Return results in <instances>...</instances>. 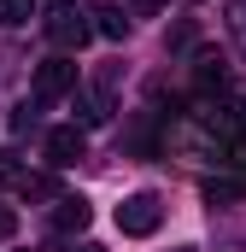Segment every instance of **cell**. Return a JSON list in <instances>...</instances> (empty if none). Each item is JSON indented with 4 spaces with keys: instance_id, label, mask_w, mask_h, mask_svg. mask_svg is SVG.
Listing matches in <instances>:
<instances>
[{
    "instance_id": "7a4b0ae2",
    "label": "cell",
    "mask_w": 246,
    "mask_h": 252,
    "mask_svg": "<svg viewBox=\"0 0 246 252\" xmlns=\"http://www.w3.org/2000/svg\"><path fill=\"white\" fill-rule=\"evenodd\" d=\"M158 223H164V199H158V193H129V199H123L118 205V229L123 235H135V241H141V235H158Z\"/></svg>"
},
{
    "instance_id": "3957f363",
    "label": "cell",
    "mask_w": 246,
    "mask_h": 252,
    "mask_svg": "<svg viewBox=\"0 0 246 252\" xmlns=\"http://www.w3.org/2000/svg\"><path fill=\"white\" fill-rule=\"evenodd\" d=\"M64 94H76V64L64 59H47V64H35V100H64Z\"/></svg>"
},
{
    "instance_id": "6da1fadb",
    "label": "cell",
    "mask_w": 246,
    "mask_h": 252,
    "mask_svg": "<svg viewBox=\"0 0 246 252\" xmlns=\"http://www.w3.org/2000/svg\"><path fill=\"white\" fill-rule=\"evenodd\" d=\"M88 35H94V24H88V6H82V0H76V6H53V12H47V41H53L59 53H76Z\"/></svg>"
},
{
    "instance_id": "52a82bcc",
    "label": "cell",
    "mask_w": 246,
    "mask_h": 252,
    "mask_svg": "<svg viewBox=\"0 0 246 252\" xmlns=\"http://www.w3.org/2000/svg\"><path fill=\"white\" fill-rule=\"evenodd\" d=\"M6 182H12L18 193H30V199H53V182L35 176V170H6Z\"/></svg>"
},
{
    "instance_id": "30bf717a",
    "label": "cell",
    "mask_w": 246,
    "mask_h": 252,
    "mask_svg": "<svg viewBox=\"0 0 246 252\" xmlns=\"http://www.w3.org/2000/svg\"><path fill=\"white\" fill-rule=\"evenodd\" d=\"M12 235H18V211H12V205H0V241H12Z\"/></svg>"
},
{
    "instance_id": "8992f818",
    "label": "cell",
    "mask_w": 246,
    "mask_h": 252,
    "mask_svg": "<svg viewBox=\"0 0 246 252\" xmlns=\"http://www.w3.org/2000/svg\"><path fill=\"white\" fill-rule=\"evenodd\" d=\"M88 18H94V30H100V35H112V41L129 35V18H123L118 0H94V6H88Z\"/></svg>"
},
{
    "instance_id": "ba28073f",
    "label": "cell",
    "mask_w": 246,
    "mask_h": 252,
    "mask_svg": "<svg viewBox=\"0 0 246 252\" xmlns=\"http://www.w3.org/2000/svg\"><path fill=\"white\" fill-rule=\"evenodd\" d=\"M223 24H229V35H235V47L246 53V0H229V6H223Z\"/></svg>"
},
{
    "instance_id": "8fae6325",
    "label": "cell",
    "mask_w": 246,
    "mask_h": 252,
    "mask_svg": "<svg viewBox=\"0 0 246 252\" xmlns=\"http://www.w3.org/2000/svg\"><path fill=\"white\" fill-rule=\"evenodd\" d=\"M129 6H135V12H141V18H153V12H164V6H170V0H129Z\"/></svg>"
},
{
    "instance_id": "4fadbf2b",
    "label": "cell",
    "mask_w": 246,
    "mask_h": 252,
    "mask_svg": "<svg viewBox=\"0 0 246 252\" xmlns=\"http://www.w3.org/2000/svg\"><path fill=\"white\" fill-rule=\"evenodd\" d=\"M70 252H100V247H94V241H82V247H70Z\"/></svg>"
},
{
    "instance_id": "277c9868",
    "label": "cell",
    "mask_w": 246,
    "mask_h": 252,
    "mask_svg": "<svg viewBox=\"0 0 246 252\" xmlns=\"http://www.w3.org/2000/svg\"><path fill=\"white\" fill-rule=\"evenodd\" d=\"M82 153H88V135H82L76 124H64V129H53V135H47V164H53V170H70Z\"/></svg>"
},
{
    "instance_id": "7c38bea8",
    "label": "cell",
    "mask_w": 246,
    "mask_h": 252,
    "mask_svg": "<svg viewBox=\"0 0 246 252\" xmlns=\"http://www.w3.org/2000/svg\"><path fill=\"white\" fill-rule=\"evenodd\" d=\"M41 6H47V12H53V6H76V0H41Z\"/></svg>"
},
{
    "instance_id": "5b68a950",
    "label": "cell",
    "mask_w": 246,
    "mask_h": 252,
    "mask_svg": "<svg viewBox=\"0 0 246 252\" xmlns=\"http://www.w3.org/2000/svg\"><path fill=\"white\" fill-rule=\"evenodd\" d=\"M88 223H94V205H88L82 193H64L59 205H53V229H59V235H82Z\"/></svg>"
},
{
    "instance_id": "9c48e42d",
    "label": "cell",
    "mask_w": 246,
    "mask_h": 252,
    "mask_svg": "<svg viewBox=\"0 0 246 252\" xmlns=\"http://www.w3.org/2000/svg\"><path fill=\"white\" fill-rule=\"evenodd\" d=\"M35 0H0V24H30Z\"/></svg>"
}]
</instances>
